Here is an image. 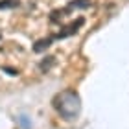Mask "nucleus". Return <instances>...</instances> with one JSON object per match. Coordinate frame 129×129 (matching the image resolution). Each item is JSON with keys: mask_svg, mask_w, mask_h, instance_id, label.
Returning <instances> with one entry per match:
<instances>
[{"mask_svg": "<svg viewBox=\"0 0 129 129\" xmlns=\"http://www.w3.org/2000/svg\"><path fill=\"white\" fill-rule=\"evenodd\" d=\"M54 107L64 120H76L81 113V98L76 90L67 89L59 94H55Z\"/></svg>", "mask_w": 129, "mask_h": 129, "instance_id": "1", "label": "nucleus"}]
</instances>
